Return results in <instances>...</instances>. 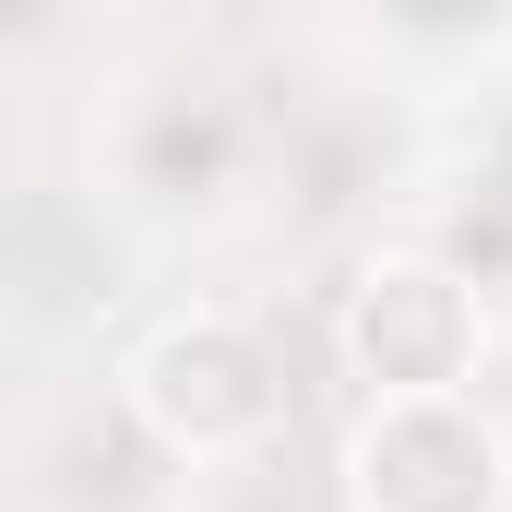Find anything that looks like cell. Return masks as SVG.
I'll return each instance as SVG.
<instances>
[{
  "mask_svg": "<svg viewBox=\"0 0 512 512\" xmlns=\"http://www.w3.org/2000/svg\"><path fill=\"white\" fill-rule=\"evenodd\" d=\"M346 501L358 512H501L512 501V429L477 393L370 405L346 441Z\"/></svg>",
  "mask_w": 512,
  "mask_h": 512,
  "instance_id": "cell-3",
  "label": "cell"
},
{
  "mask_svg": "<svg viewBox=\"0 0 512 512\" xmlns=\"http://www.w3.org/2000/svg\"><path fill=\"white\" fill-rule=\"evenodd\" d=\"M120 382H131V417H143L167 453H191V465H239V453H262V441L286 429L274 346H262L251 322H227V310L155 322V334L131 346Z\"/></svg>",
  "mask_w": 512,
  "mask_h": 512,
  "instance_id": "cell-1",
  "label": "cell"
},
{
  "mask_svg": "<svg viewBox=\"0 0 512 512\" xmlns=\"http://www.w3.org/2000/svg\"><path fill=\"white\" fill-rule=\"evenodd\" d=\"M346 358H358L370 405L465 393V382H477V358H489V310H477V286H465L453 262L382 251L370 274H358V298H346Z\"/></svg>",
  "mask_w": 512,
  "mask_h": 512,
  "instance_id": "cell-2",
  "label": "cell"
}]
</instances>
